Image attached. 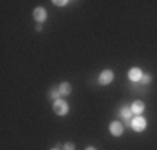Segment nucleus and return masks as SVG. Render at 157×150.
Wrapping results in <instances>:
<instances>
[{
	"label": "nucleus",
	"instance_id": "20e7f679",
	"mask_svg": "<svg viewBox=\"0 0 157 150\" xmlns=\"http://www.w3.org/2000/svg\"><path fill=\"white\" fill-rule=\"evenodd\" d=\"M109 130H110V133L114 135V137H121V135L124 133V125H122L121 122H117V120H114V122H110Z\"/></svg>",
	"mask_w": 157,
	"mask_h": 150
},
{
	"label": "nucleus",
	"instance_id": "4468645a",
	"mask_svg": "<svg viewBox=\"0 0 157 150\" xmlns=\"http://www.w3.org/2000/svg\"><path fill=\"white\" fill-rule=\"evenodd\" d=\"M37 32H42V24H37V27H35Z\"/></svg>",
	"mask_w": 157,
	"mask_h": 150
},
{
	"label": "nucleus",
	"instance_id": "ddd939ff",
	"mask_svg": "<svg viewBox=\"0 0 157 150\" xmlns=\"http://www.w3.org/2000/svg\"><path fill=\"white\" fill-rule=\"evenodd\" d=\"M63 150H75V145H74L72 142H67V144L63 145Z\"/></svg>",
	"mask_w": 157,
	"mask_h": 150
},
{
	"label": "nucleus",
	"instance_id": "39448f33",
	"mask_svg": "<svg viewBox=\"0 0 157 150\" xmlns=\"http://www.w3.org/2000/svg\"><path fill=\"white\" fill-rule=\"evenodd\" d=\"M127 75H129V80H130V82H140V78H142V75H144V72H142L139 67H132Z\"/></svg>",
	"mask_w": 157,
	"mask_h": 150
},
{
	"label": "nucleus",
	"instance_id": "9b49d317",
	"mask_svg": "<svg viewBox=\"0 0 157 150\" xmlns=\"http://www.w3.org/2000/svg\"><path fill=\"white\" fill-rule=\"evenodd\" d=\"M151 80H152V77L149 73H144L142 75V78H140V84H144V85H149L151 84Z\"/></svg>",
	"mask_w": 157,
	"mask_h": 150
},
{
	"label": "nucleus",
	"instance_id": "0eeeda50",
	"mask_svg": "<svg viewBox=\"0 0 157 150\" xmlns=\"http://www.w3.org/2000/svg\"><path fill=\"white\" fill-rule=\"evenodd\" d=\"M130 108H132V114L142 115V114H144V110H145V103L142 102V100H136V102H132Z\"/></svg>",
	"mask_w": 157,
	"mask_h": 150
},
{
	"label": "nucleus",
	"instance_id": "2eb2a0df",
	"mask_svg": "<svg viewBox=\"0 0 157 150\" xmlns=\"http://www.w3.org/2000/svg\"><path fill=\"white\" fill-rule=\"evenodd\" d=\"M85 150H97V148H95V147H87Z\"/></svg>",
	"mask_w": 157,
	"mask_h": 150
},
{
	"label": "nucleus",
	"instance_id": "f8f14e48",
	"mask_svg": "<svg viewBox=\"0 0 157 150\" xmlns=\"http://www.w3.org/2000/svg\"><path fill=\"white\" fill-rule=\"evenodd\" d=\"M52 3H55V5H57V7H65L67 3H69V2H67V0H54V2H52Z\"/></svg>",
	"mask_w": 157,
	"mask_h": 150
},
{
	"label": "nucleus",
	"instance_id": "f257e3e1",
	"mask_svg": "<svg viewBox=\"0 0 157 150\" xmlns=\"http://www.w3.org/2000/svg\"><path fill=\"white\" fill-rule=\"evenodd\" d=\"M130 127L136 132H144L147 129V120H145V117H142V115H136V117L130 120Z\"/></svg>",
	"mask_w": 157,
	"mask_h": 150
},
{
	"label": "nucleus",
	"instance_id": "7ed1b4c3",
	"mask_svg": "<svg viewBox=\"0 0 157 150\" xmlns=\"http://www.w3.org/2000/svg\"><path fill=\"white\" fill-rule=\"evenodd\" d=\"M112 80H114V72H112V70L105 69L104 72H100V75H99V84L100 85H109V84H112Z\"/></svg>",
	"mask_w": 157,
	"mask_h": 150
},
{
	"label": "nucleus",
	"instance_id": "423d86ee",
	"mask_svg": "<svg viewBox=\"0 0 157 150\" xmlns=\"http://www.w3.org/2000/svg\"><path fill=\"white\" fill-rule=\"evenodd\" d=\"M33 18H35V22H39V24L45 22V18H47V10L44 9V7H37V9L33 10Z\"/></svg>",
	"mask_w": 157,
	"mask_h": 150
},
{
	"label": "nucleus",
	"instance_id": "dca6fc26",
	"mask_svg": "<svg viewBox=\"0 0 157 150\" xmlns=\"http://www.w3.org/2000/svg\"><path fill=\"white\" fill-rule=\"evenodd\" d=\"M50 150H60V148H50Z\"/></svg>",
	"mask_w": 157,
	"mask_h": 150
},
{
	"label": "nucleus",
	"instance_id": "1a4fd4ad",
	"mask_svg": "<svg viewBox=\"0 0 157 150\" xmlns=\"http://www.w3.org/2000/svg\"><path fill=\"white\" fill-rule=\"evenodd\" d=\"M59 92H60V95H69V93L72 92V87H70L69 82H62V84L59 85Z\"/></svg>",
	"mask_w": 157,
	"mask_h": 150
},
{
	"label": "nucleus",
	"instance_id": "6e6552de",
	"mask_svg": "<svg viewBox=\"0 0 157 150\" xmlns=\"http://www.w3.org/2000/svg\"><path fill=\"white\" fill-rule=\"evenodd\" d=\"M121 117L127 122V125H130V117H132V108H130V105H124L121 108Z\"/></svg>",
	"mask_w": 157,
	"mask_h": 150
},
{
	"label": "nucleus",
	"instance_id": "f03ea898",
	"mask_svg": "<svg viewBox=\"0 0 157 150\" xmlns=\"http://www.w3.org/2000/svg\"><path fill=\"white\" fill-rule=\"evenodd\" d=\"M54 112L57 115H60V117L67 115V114H69V103H67L65 100H62V99L55 100V102H54Z\"/></svg>",
	"mask_w": 157,
	"mask_h": 150
},
{
	"label": "nucleus",
	"instance_id": "9d476101",
	"mask_svg": "<svg viewBox=\"0 0 157 150\" xmlns=\"http://www.w3.org/2000/svg\"><path fill=\"white\" fill-rule=\"evenodd\" d=\"M48 95H50V99H54V102H55V100H59V97H62L60 92H59V88H50Z\"/></svg>",
	"mask_w": 157,
	"mask_h": 150
}]
</instances>
